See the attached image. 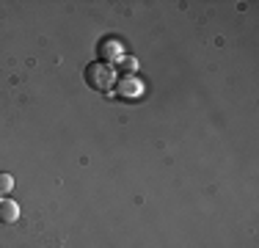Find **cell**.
Returning a JSON list of instances; mask_svg holds the SVG:
<instances>
[{"label": "cell", "instance_id": "2", "mask_svg": "<svg viewBox=\"0 0 259 248\" xmlns=\"http://www.w3.org/2000/svg\"><path fill=\"white\" fill-rule=\"evenodd\" d=\"M141 91H144V86H141V80H135L133 74L119 80V94L124 97V99H138Z\"/></svg>", "mask_w": 259, "mask_h": 248}, {"label": "cell", "instance_id": "1", "mask_svg": "<svg viewBox=\"0 0 259 248\" xmlns=\"http://www.w3.org/2000/svg\"><path fill=\"white\" fill-rule=\"evenodd\" d=\"M85 83L91 86L94 91H110L116 89V83H119V74H116V69L110 64H89V69H85Z\"/></svg>", "mask_w": 259, "mask_h": 248}, {"label": "cell", "instance_id": "6", "mask_svg": "<svg viewBox=\"0 0 259 248\" xmlns=\"http://www.w3.org/2000/svg\"><path fill=\"white\" fill-rule=\"evenodd\" d=\"M121 66L130 69V72H135V69H138V61H135V58H121Z\"/></svg>", "mask_w": 259, "mask_h": 248}, {"label": "cell", "instance_id": "5", "mask_svg": "<svg viewBox=\"0 0 259 248\" xmlns=\"http://www.w3.org/2000/svg\"><path fill=\"white\" fill-rule=\"evenodd\" d=\"M11 190H14V177L6 174V171H0V196L11 193Z\"/></svg>", "mask_w": 259, "mask_h": 248}, {"label": "cell", "instance_id": "4", "mask_svg": "<svg viewBox=\"0 0 259 248\" xmlns=\"http://www.w3.org/2000/svg\"><path fill=\"white\" fill-rule=\"evenodd\" d=\"M100 53H102V64H110V61H121L124 55H121V47H119V42H110V39H105L102 45H100ZM113 66V64H110Z\"/></svg>", "mask_w": 259, "mask_h": 248}, {"label": "cell", "instance_id": "3", "mask_svg": "<svg viewBox=\"0 0 259 248\" xmlns=\"http://www.w3.org/2000/svg\"><path fill=\"white\" fill-rule=\"evenodd\" d=\"M20 218V204L11 198H0V223H14Z\"/></svg>", "mask_w": 259, "mask_h": 248}]
</instances>
